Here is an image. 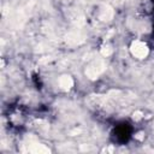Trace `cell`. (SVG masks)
Wrapping results in <instances>:
<instances>
[{"instance_id":"2","label":"cell","mask_w":154,"mask_h":154,"mask_svg":"<svg viewBox=\"0 0 154 154\" xmlns=\"http://www.w3.org/2000/svg\"><path fill=\"white\" fill-rule=\"evenodd\" d=\"M152 40L154 41V23H153V36H152Z\"/></svg>"},{"instance_id":"1","label":"cell","mask_w":154,"mask_h":154,"mask_svg":"<svg viewBox=\"0 0 154 154\" xmlns=\"http://www.w3.org/2000/svg\"><path fill=\"white\" fill-rule=\"evenodd\" d=\"M132 135V126L128 122H122L117 124L112 132H111V140L116 144H126Z\"/></svg>"}]
</instances>
